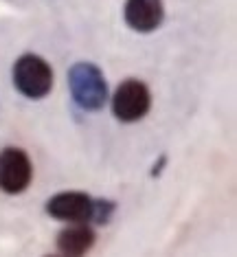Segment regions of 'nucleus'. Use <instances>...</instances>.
<instances>
[{"mask_svg": "<svg viewBox=\"0 0 237 257\" xmlns=\"http://www.w3.org/2000/svg\"><path fill=\"white\" fill-rule=\"evenodd\" d=\"M73 103L84 112H99L108 103L110 86L103 71L92 62H75L66 73Z\"/></svg>", "mask_w": 237, "mask_h": 257, "instance_id": "1", "label": "nucleus"}, {"mask_svg": "<svg viewBox=\"0 0 237 257\" xmlns=\"http://www.w3.org/2000/svg\"><path fill=\"white\" fill-rule=\"evenodd\" d=\"M11 84L25 99H46L55 84L53 66L38 53H22L11 66Z\"/></svg>", "mask_w": 237, "mask_h": 257, "instance_id": "2", "label": "nucleus"}, {"mask_svg": "<svg viewBox=\"0 0 237 257\" xmlns=\"http://www.w3.org/2000/svg\"><path fill=\"white\" fill-rule=\"evenodd\" d=\"M110 112L119 123H138L145 119L149 108H152V92L149 86L141 79H123L108 97Z\"/></svg>", "mask_w": 237, "mask_h": 257, "instance_id": "3", "label": "nucleus"}, {"mask_svg": "<svg viewBox=\"0 0 237 257\" xmlns=\"http://www.w3.org/2000/svg\"><path fill=\"white\" fill-rule=\"evenodd\" d=\"M33 183V163L31 156L22 148L7 145L0 150V191L7 196H18Z\"/></svg>", "mask_w": 237, "mask_h": 257, "instance_id": "4", "label": "nucleus"}, {"mask_svg": "<svg viewBox=\"0 0 237 257\" xmlns=\"http://www.w3.org/2000/svg\"><path fill=\"white\" fill-rule=\"evenodd\" d=\"M92 202L95 198L86 191L66 189L57 191L46 200L44 211L49 218L66 224H79V222H90L92 218Z\"/></svg>", "mask_w": 237, "mask_h": 257, "instance_id": "5", "label": "nucleus"}, {"mask_svg": "<svg viewBox=\"0 0 237 257\" xmlns=\"http://www.w3.org/2000/svg\"><path fill=\"white\" fill-rule=\"evenodd\" d=\"M123 20L136 33H154L165 22L163 0H125Z\"/></svg>", "mask_w": 237, "mask_h": 257, "instance_id": "6", "label": "nucleus"}, {"mask_svg": "<svg viewBox=\"0 0 237 257\" xmlns=\"http://www.w3.org/2000/svg\"><path fill=\"white\" fill-rule=\"evenodd\" d=\"M97 242V233L88 222L68 224L55 237V246L62 257H86Z\"/></svg>", "mask_w": 237, "mask_h": 257, "instance_id": "7", "label": "nucleus"}, {"mask_svg": "<svg viewBox=\"0 0 237 257\" xmlns=\"http://www.w3.org/2000/svg\"><path fill=\"white\" fill-rule=\"evenodd\" d=\"M114 211H117V202L110 200V198H95V202H92V218L90 222H95V224H108L110 220H112Z\"/></svg>", "mask_w": 237, "mask_h": 257, "instance_id": "8", "label": "nucleus"}, {"mask_svg": "<svg viewBox=\"0 0 237 257\" xmlns=\"http://www.w3.org/2000/svg\"><path fill=\"white\" fill-rule=\"evenodd\" d=\"M167 161H169V159H167V154H160L158 161L154 163V167H152V172H149V176H152V178H158L160 174H163V169L167 167Z\"/></svg>", "mask_w": 237, "mask_h": 257, "instance_id": "9", "label": "nucleus"}, {"mask_svg": "<svg viewBox=\"0 0 237 257\" xmlns=\"http://www.w3.org/2000/svg\"><path fill=\"white\" fill-rule=\"evenodd\" d=\"M46 257H57V255H46Z\"/></svg>", "mask_w": 237, "mask_h": 257, "instance_id": "10", "label": "nucleus"}]
</instances>
